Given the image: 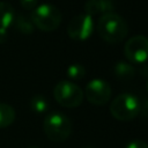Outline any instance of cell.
Instances as JSON below:
<instances>
[{
	"label": "cell",
	"instance_id": "obj_14",
	"mask_svg": "<svg viewBox=\"0 0 148 148\" xmlns=\"http://www.w3.org/2000/svg\"><path fill=\"white\" fill-rule=\"evenodd\" d=\"M66 74H67V77L68 79H71L73 81H76V80H81L82 77H84L86 69L80 64H73V65L68 66Z\"/></svg>",
	"mask_w": 148,
	"mask_h": 148
},
{
	"label": "cell",
	"instance_id": "obj_3",
	"mask_svg": "<svg viewBox=\"0 0 148 148\" xmlns=\"http://www.w3.org/2000/svg\"><path fill=\"white\" fill-rule=\"evenodd\" d=\"M140 109V102L136 96L128 92H123L116 96L109 108L111 116L120 121L133 120L139 116Z\"/></svg>",
	"mask_w": 148,
	"mask_h": 148
},
{
	"label": "cell",
	"instance_id": "obj_5",
	"mask_svg": "<svg viewBox=\"0 0 148 148\" xmlns=\"http://www.w3.org/2000/svg\"><path fill=\"white\" fill-rule=\"evenodd\" d=\"M83 90L71 80L59 81L53 88L54 99L65 108L74 109L83 102Z\"/></svg>",
	"mask_w": 148,
	"mask_h": 148
},
{
	"label": "cell",
	"instance_id": "obj_1",
	"mask_svg": "<svg viewBox=\"0 0 148 148\" xmlns=\"http://www.w3.org/2000/svg\"><path fill=\"white\" fill-rule=\"evenodd\" d=\"M96 29L99 37L110 44H118L123 42L128 34L127 22L123 16L114 12L101 15Z\"/></svg>",
	"mask_w": 148,
	"mask_h": 148
},
{
	"label": "cell",
	"instance_id": "obj_8",
	"mask_svg": "<svg viewBox=\"0 0 148 148\" xmlns=\"http://www.w3.org/2000/svg\"><path fill=\"white\" fill-rule=\"evenodd\" d=\"M94 32V18L88 14L74 16L67 25V35L73 40H86Z\"/></svg>",
	"mask_w": 148,
	"mask_h": 148
},
{
	"label": "cell",
	"instance_id": "obj_9",
	"mask_svg": "<svg viewBox=\"0 0 148 148\" xmlns=\"http://www.w3.org/2000/svg\"><path fill=\"white\" fill-rule=\"evenodd\" d=\"M84 12L89 16L104 15L114 12V5L111 0H88L84 5Z\"/></svg>",
	"mask_w": 148,
	"mask_h": 148
},
{
	"label": "cell",
	"instance_id": "obj_6",
	"mask_svg": "<svg viewBox=\"0 0 148 148\" xmlns=\"http://www.w3.org/2000/svg\"><path fill=\"white\" fill-rule=\"evenodd\" d=\"M111 87L110 84L102 79H92L90 80L84 88V96L89 103L94 105H104L111 98Z\"/></svg>",
	"mask_w": 148,
	"mask_h": 148
},
{
	"label": "cell",
	"instance_id": "obj_15",
	"mask_svg": "<svg viewBox=\"0 0 148 148\" xmlns=\"http://www.w3.org/2000/svg\"><path fill=\"white\" fill-rule=\"evenodd\" d=\"M114 73L118 77H132L133 76V67L126 64H118L114 68Z\"/></svg>",
	"mask_w": 148,
	"mask_h": 148
},
{
	"label": "cell",
	"instance_id": "obj_16",
	"mask_svg": "<svg viewBox=\"0 0 148 148\" xmlns=\"http://www.w3.org/2000/svg\"><path fill=\"white\" fill-rule=\"evenodd\" d=\"M21 6L27 10H34L38 6V0H20Z\"/></svg>",
	"mask_w": 148,
	"mask_h": 148
},
{
	"label": "cell",
	"instance_id": "obj_7",
	"mask_svg": "<svg viewBox=\"0 0 148 148\" xmlns=\"http://www.w3.org/2000/svg\"><path fill=\"white\" fill-rule=\"evenodd\" d=\"M124 54L127 60L134 64H142L148 60V37L135 35L124 46Z\"/></svg>",
	"mask_w": 148,
	"mask_h": 148
},
{
	"label": "cell",
	"instance_id": "obj_19",
	"mask_svg": "<svg viewBox=\"0 0 148 148\" xmlns=\"http://www.w3.org/2000/svg\"><path fill=\"white\" fill-rule=\"evenodd\" d=\"M146 89H147V91H148V80H147V82H146Z\"/></svg>",
	"mask_w": 148,
	"mask_h": 148
},
{
	"label": "cell",
	"instance_id": "obj_2",
	"mask_svg": "<svg viewBox=\"0 0 148 148\" xmlns=\"http://www.w3.org/2000/svg\"><path fill=\"white\" fill-rule=\"evenodd\" d=\"M43 130L46 138L53 142L67 140L72 133L71 120L61 112H51L43 120Z\"/></svg>",
	"mask_w": 148,
	"mask_h": 148
},
{
	"label": "cell",
	"instance_id": "obj_4",
	"mask_svg": "<svg viewBox=\"0 0 148 148\" xmlns=\"http://www.w3.org/2000/svg\"><path fill=\"white\" fill-rule=\"evenodd\" d=\"M30 18L36 28L45 32H51L59 28L62 16L54 5L42 3L31 12Z\"/></svg>",
	"mask_w": 148,
	"mask_h": 148
},
{
	"label": "cell",
	"instance_id": "obj_17",
	"mask_svg": "<svg viewBox=\"0 0 148 148\" xmlns=\"http://www.w3.org/2000/svg\"><path fill=\"white\" fill-rule=\"evenodd\" d=\"M126 148H148V143L142 140H132L126 145Z\"/></svg>",
	"mask_w": 148,
	"mask_h": 148
},
{
	"label": "cell",
	"instance_id": "obj_20",
	"mask_svg": "<svg viewBox=\"0 0 148 148\" xmlns=\"http://www.w3.org/2000/svg\"><path fill=\"white\" fill-rule=\"evenodd\" d=\"M29 148H37V147H29Z\"/></svg>",
	"mask_w": 148,
	"mask_h": 148
},
{
	"label": "cell",
	"instance_id": "obj_12",
	"mask_svg": "<svg viewBox=\"0 0 148 148\" xmlns=\"http://www.w3.org/2000/svg\"><path fill=\"white\" fill-rule=\"evenodd\" d=\"M13 25H15V28L20 32H22L24 35L32 34L34 32V29H35V25H34L31 18L30 17H27L23 14H18V15L15 16V21H14V24Z\"/></svg>",
	"mask_w": 148,
	"mask_h": 148
},
{
	"label": "cell",
	"instance_id": "obj_18",
	"mask_svg": "<svg viewBox=\"0 0 148 148\" xmlns=\"http://www.w3.org/2000/svg\"><path fill=\"white\" fill-rule=\"evenodd\" d=\"M7 36H8V29L0 27V43H3V42H6V39H7Z\"/></svg>",
	"mask_w": 148,
	"mask_h": 148
},
{
	"label": "cell",
	"instance_id": "obj_13",
	"mask_svg": "<svg viewBox=\"0 0 148 148\" xmlns=\"http://www.w3.org/2000/svg\"><path fill=\"white\" fill-rule=\"evenodd\" d=\"M30 109L37 113V114H42L44 112H46V110L49 109V102L45 98V96L43 95H36L30 99Z\"/></svg>",
	"mask_w": 148,
	"mask_h": 148
},
{
	"label": "cell",
	"instance_id": "obj_11",
	"mask_svg": "<svg viewBox=\"0 0 148 148\" xmlns=\"http://www.w3.org/2000/svg\"><path fill=\"white\" fill-rule=\"evenodd\" d=\"M16 113L13 106L6 103H0V128L10 126L15 120Z\"/></svg>",
	"mask_w": 148,
	"mask_h": 148
},
{
	"label": "cell",
	"instance_id": "obj_10",
	"mask_svg": "<svg viewBox=\"0 0 148 148\" xmlns=\"http://www.w3.org/2000/svg\"><path fill=\"white\" fill-rule=\"evenodd\" d=\"M15 9L13 6L6 1H0V27L10 28L15 21Z\"/></svg>",
	"mask_w": 148,
	"mask_h": 148
}]
</instances>
